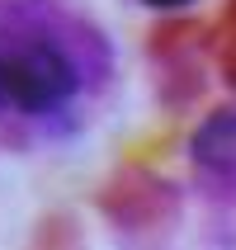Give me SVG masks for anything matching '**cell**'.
<instances>
[{"instance_id": "7a4b0ae2", "label": "cell", "mask_w": 236, "mask_h": 250, "mask_svg": "<svg viewBox=\"0 0 236 250\" xmlns=\"http://www.w3.org/2000/svg\"><path fill=\"white\" fill-rule=\"evenodd\" d=\"M194 161L203 170H213L217 180L236 184V113L222 109V113H213L208 123L198 127V137H194Z\"/></svg>"}, {"instance_id": "3957f363", "label": "cell", "mask_w": 236, "mask_h": 250, "mask_svg": "<svg viewBox=\"0 0 236 250\" xmlns=\"http://www.w3.org/2000/svg\"><path fill=\"white\" fill-rule=\"evenodd\" d=\"M142 5H151V10H184V5H194V0H142Z\"/></svg>"}, {"instance_id": "6da1fadb", "label": "cell", "mask_w": 236, "mask_h": 250, "mask_svg": "<svg viewBox=\"0 0 236 250\" xmlns=\"http://www.w3.org/2000/svg\"><path fill=\"white\" fill-rule=\"evenodd\" d=\"M81 90V71L43 33H0V113H57Z\"/></svg>"}]
</instances>
